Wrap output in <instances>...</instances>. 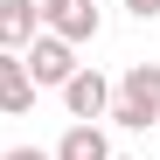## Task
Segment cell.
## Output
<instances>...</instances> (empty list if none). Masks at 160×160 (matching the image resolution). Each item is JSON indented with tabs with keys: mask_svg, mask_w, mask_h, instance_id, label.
Returning a JSON list of instances; mask_svg holds the SVG:
<instances>
[{
	"mask_svg": "<svg viewBox=\"0 0 160 160\" xmlns=\"http://www.w3.org/2000/svg\"><path fill=\"white\" fill-rule=\"evenodd\" d=\"M21 70H28V84H35V91H42V84H56V91H63L70 77H77V49L56 42V35H35V42H28V56H21Z\"/></svg>",
	"mask_w": 160,
	"mask_h": 160,
	"instance_id": "cell-2",
	"label": "cell"
},
{
	"mask_svg": "<svg viewBox=\"0 0 160 160\" xmlns=\"http://www.w3.org/2000/svg\"><path fill=\"white\" fill-rule=\"evenodd\" d=\"M21 7H28V14H35V28H42V21H56V14L70 7V0H21Z\"/></svg>",
	"mask_w": 160,
	"mask_h": 160,
	"instance_id": "cell-8",
	"label": "cell"
},
{
	"mask_svg": "<svg viewBox=\"0 0 160 160\" xmlns=\"http://www.w3.org/2000/svg\"><path fill=\"white\" fill-rule=\"evenodd\" d=\"M112 160H132V153H112Z\"/></svg>",
	"mask_w": 160,
	"mask_h": 160,
	"instance_id": "cell-11",
	"label": "cell"
},
{
	"mask_svg": "<svg viewBox=\"0 0 160 160\" xmlns=\"http://www.w3.org/2000/svg\"><path fill=\"white\" fill-rule=\"evenodd\" d=\"M49 35H56V42H98V0H70V7L56 14V21H49Z\"/></svg>",
	"mask_w": 160,
	"mask_h": 160,
	"instance_id": "cell-5",
	"label": "cell"
},
{
	"mask_svg": "<svg viewBox=\"0 0 160 160\" xmlns=\"http://www.w3.org/2000/svg\"><path fill=\"white\" fill-rule=\"evenodd\" d=\"M125 7L139 14V21H153V14H160V0H125Z\"/></svg>",
	"mask_w": 160,
	"mask_h": 160,
	"instance_id": "cell-10",
	"label": "cell"
},
{
	"mask_svg": "<svg viewBox=\"0 0 160 160\" xmlns=\"http://www.w3.org/2000/svg\"><path fill=\"white\" fill-rule=\"evenodd\" d=\"M104 118L125 125V132L160 125V63H132L118 84H112V112H104Z\"/></svg>",
	"mask_w": 160,
	"mask_h": 160,
	"instance_id": "cell-1",
	"label": "cell"
},
{
	"mask_svg": "<svg viewBox=\"0 0 160 160\" xmlns=\"http://www.w3.org/2000/svg\"><path fill=\"white\" fill-rule=\"evenodd\" d=\"M0 160H49V153H42V146H7Z\"/></svg>",
	"mask_w": 160,
	"mask_h": 160,
	"instance_id": "cell-9",
	"label": "cell"
},
{
	"mask_svg": "<svg viewBox=\"0 0 160 160\" xmlns=\"http://www.w3.org/2000/svg\"><path fill=\"white\" fill-rule=\"evenodd\" d=\"M49 160H112V139H104L98 125H70L63 139H56V153Z\"/></svg>",
	"mask_w": 160,
	"mask_h": 160,
	"instance_id": "cell-6",
	"label": "cell"
},
{
	"mask_svg": "<svg viewBox=\"0 0 160 160\" xmlns=\"http://www.w3.org/2000/svg\"><path fill=\"white\" fill-rule=\"evenodd\" d=\"M35 42V14L21 0H0V49H28Z\"/></svg>",
	"mask_w": 160,
	"mask_h": 160,
	"instance_id": "cell-7",
	"label": "cell"
},
{
	"mask_svg": "<svg viewBox=\"0 0 160 160\" xmlns=\"http://www.w3.org/2000/svg\"><path fill=\"white\" fill-rule=\"evenodd\" d=\"M63 104H70V118H77V125H98L104 112H112V84H104L98 70H77L70 84H63Z\"/></svg>",
	"mask_w": 160,
	"mask_h": 160,
	"instance_id": "cell-3",
	"label": "cell"
},
{
	"mask_svg": "<svg viewBox=\"0 0 160 160\" xmlns=\"http://www.w3.org/2000/svg\"><path fill=\"white\" fill-rule=\"evenodd\" d=\"M0 112H7V118L35 112V84H28V70H21L14 49H0Z\"/></svg>",
	"mask_w": 160,
	"mask_h": 160,
	"instance_id": "cell-4",
	"label": "cell"
}]
</instances>
